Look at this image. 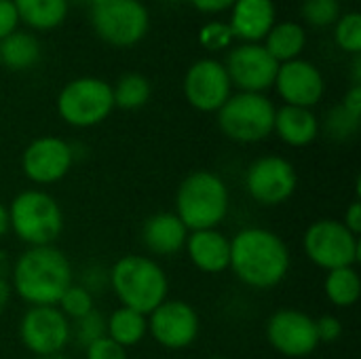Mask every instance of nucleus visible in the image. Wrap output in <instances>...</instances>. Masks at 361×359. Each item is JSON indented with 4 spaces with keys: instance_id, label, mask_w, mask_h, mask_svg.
Instances as JSON below:
<instances>
[{
    "instance_id": "obj_1",
    "label": "nucleus",
    "mask_w": 361,
    "mask_h": 359,
    "mask_svg": "<svg viewBox=\"0 0 361 359\" xmlns=\"http://www.w3.org/2000/svg\"><path fill=\"white\" fill-rule=\"evenodd\" d=\"M290 250L286 241L260 226H247L231 239V264L235 277L252 290L277 288L290 273Z\"/></svg>"
},
{
    "instance_id": "obj_2",
    "label": "nucleus",
    "mask_w": 361,
    "mask_h": 359,
    "mask_svg": "<svg viewBox=\"0 0 361 359\" xmlns=\"http://www.w3.org/2000/svg\"><path fill=\"white\" fill-rule=\"evenodd\" d=\"M72 284V264L55 245L27 248L11 271L13 292L30 307H55Z\"/></svg>"
},
{
    "instance_id": "obj_3",
    "label": "nucleus",
    "mask_w": 361,
    "mask_h": 359,
    "mask_svg": "<svg viewBox=\"0 0 361 359\" xmlns=\"http://www.w3.org/2000/svg\"><path fill=\"white\" fill-rule=\"evenodd\" d=\"M108 284L121 307L133 309L142 315H150L169 294V279L161 264L140 254L118 258L108 271Z\"/></svg>"
},
{
    "instance_id": "obj_4",
    "label": "nucleus",
    "mask_w": 361,
    "mask_h": 359,
    "mask_svg": "<svg viewBox=\"0 0 361 359\" xmlns=\"http://www.w3.org/2000/svg\"><path fill=\"white\" fill-rule=\"evenodd\" d=\"M231 195L224 180L207 169L188 174L176 193V216L192 231L218 229L228 214Z\"/></svg>"
},
{
    "instance_id": "obj_5",
    "label": "nucleus",
    "mask_w": 361,
    "mask_h": 359,
    "mask_svg": "<svg viewBox=\"0 0 361 359\" xmlns=\"http://www.w3.org/2000/svg\"><path fill=\"white\" fill-rule=\"evenodd\" d=\"M6 209L11 231L27 248L53 245L63 231V212L44 190H23Z\"/></svg>"
},
{
    "instance_id": "obj_6",
    "label": "nucleus",
    "mask_w": 361,
    "mask_h": 359,
    "mask_svg": "<svg viewBox=\"0 0 361 359\" xmlns=\"http://www.w3.org/2000/svg\"><path fill=\"white\" fill-rule=\"evenodd\" d=\"M275 106L262 93L231 95L218 110V125L222 133L239 144H256L273 133Z\"/></svg>"
},
{
    "instance_id": "obj_7",
    "label": "nucleus",
    "mask_w": 361,
    "mask_h": 359,
    "mask_svg": "<svg viewBox=\"0 0 361 359\" xmlns=\"http://www.w3.org/2000/svg\"><path fill=\"white\" fill-rule=\"evenodd\" d=\"M302 250L307 258L324 271L355 267L361 256L360 237L341 220L332 218L317 220L305 231Z\"/></svg>"
},
{
    "instance_id": "obj_8",
    "label": "nucleus",
    "mask_w": 361,
    "mask_h": 359,
    "mask_svg": "<svg viewBox=\"0 0 361 359\" xmlns=\"http://www.w3.org/2000/svg\"><path fill=\"white\" fill-rule=\"evenodd\" d=\"M112 108V87L93 76L68 83L57 97V112L72 127H95L108 118Z\"/></svg>"
},
{
    "instance_id": "obj_9",
    "label": "nucleus",
    "mask_w": 361,
    "mask_h": 359,
    "mask_svg": "<svg viewBox=\"0 0 361 359\" xmlns=\"http://www.w3.org/2000/svg\"><path fill=\"white\" fill-rule=\"evenodd\" d=\"M95 32L114 47H133L148 30V11L137 0H102L93 4Z\"/></svg>"
},
{
    "instance_id": "obj_10",
    "label": "nucleus",
    "mask_w": 361,
    "mask_h": 359,
    "mask_svg": "<svg viewBox=\"0 0 361 359\" xmlns=\"http://www.w3.org/2000/svg\"><path fill=\"white\" fill-rule=\"evenodd\" d=\"M298 186L296 167L277 154H267L256 159L245 171V190L247 195L267 207L286 203Z\"/></svg>"
},
{
    "instance_id": "obj_11",
    "label": "nucleus",
    "mask_w": 361,
    "mask_h": 359,
    "mask_svg": "<svg viewBox=\"0 0 361 359\" xmlns=\"http://www.w3.org/2000/svg\"><path fill=\"white\" fill-rule=\"evenodd\" d=\"M72 339V326L57 307H30L19 322V341L36 358L55 355Z\"/></svg>"
},
{
    "instance_id": "obj_12",
    "label": "nucleus",
    "mask_w": 361,
    "mask_h": 359,
    "mask_svg": "<svg viewBox=\"0 0 361 359\" xmlns=\"http://www.w3.org/2000/svg\"><path fill=\"white\" fill-rule=\"evenodd\" d=\"M267 341L283 358L300 359L319 347L315 320L298 309L275 311L267 322Z\"/></svg>"
},
{
    "instance_id": "obj_13",
    "label": "nucleus",
    "mask_w": 361,
    "mask_h": 359,
    "mask_svg": "<svg viewBox=\"0 0 361 359\" xmlns=\"http://www.w3.org/2000/svg\"><path fill=\"white\" fill-rule=\"evenodd\" d=\"M148 320V334L165 349L180 351L190 347L201 330L199 313L192 305L184 300H165L161 303Z\"/></svg>"
},
{
    "instance_id": "obj_14",
    "label": "nucleus",
    "mask_w": 361,
    "mask_h": 359,
    "mask_svg": "<svg viewBox=\"0 0 361 359\" xmlns=\"http://www.w3.org/2000/svg\"><path fill=\"white\" fill-rule=\"evenodd\" d=\"M74 163V150L72 146L55 135H42L27 144V148L21 154V169L23 176L38 184L49 186L59 180H63Z\"/></svg>"
},
{
    "instance_id": "obj_15",
    "label": "nucleus",
    "mask_w": 361,
    "mask_h": 359,
    "mask_svg": "<svg viewBox=\"0 0 361 359\" xmlns=\"http://www.w3.org/2000/svg\"><path fill=\"white\" fill-rule=\"evenodd\" d=\"M224 68L231 85H237L243 93H262L275 85L279 61L260 44H241L231 51Z\"/></svg>"
},
{
    "instance_id": "obj_16",
    "label": "nucleus",
    "mask_w": 361,
    "mask_h": 359,
    "mask_svg": "<svg viewBox=\"0 0 361 359\" xmlns=\"http://www.w3.org/2000/svg\"><path fill=\"white\" fill-rule=\"evenodd\" d=\"M184 95L192 108L201 112H218L231 97V78L226 68L214 59L192 63L184 78Z\"/></svg>"
},
{
    "instance_id": "obj_17",
    "label": "nucleus",
    "mask_w": 361,
    "mask_h": 359,
    "mask_svg": "<svg viewBox=\"0 0 361 359\" xmlns=\"http://www.w3.org/2000/svg\"><path fill=\"white\" fill-rule=\"evenodd\" d=\"M277 91L286 106L311 108L324 97V76L322 72L302 59H292L279 66L275 78Z\"/></svg>"
},
{
    "instance_id": "obj_18",
    "label": "nucleus",
    "mask_w": 361,
    "mask_h": 359,
    "mask_svg": "<svg viewBox=\"0 0 361 359\" xmlns=\"http://www.w3.org/2000/svg\"><path fill=\"white\" fill-rule=\"evenodd\" d=\"M184 250L190 262L199 271L209 275L224 273L231 264V239L222 235L218 229L188 233Z\"/></svg>"
},
{
    "instance_id": "obj_19",
    "label": "nucleus",
    "mask_w": 361,
    "mask_h": 359,
    "mask_svg": "<svg viewBox=\"0 0 361 359\" xmlns=\"http://www.w3.org/2000/svg\"><path fill=\"white\" fill-rule=\"evenodd\" d=\"M188 229L173 212L152 214L142 226V241L154 256H173L184 250Z\"/></svg>"
},
{
    "instance_id": "obj_20",
    "label": "nucleus",
    "mask_w": 361,
    "mask_h": 359,
    "mask_svg": "<svg viewBox=\"0 0 361 359\" xmlns=\"http://www.w3.org/2000/svg\"><path fill=\"white\" fill-rule=\"evenodd\" d=\"M273 25H275L273 0H237L235 2L233 19L228 25L233 36L254 42V40L264 38Z\"/></svg>"
},
{
    "instance_id": "obj_21",
    "label": "nucleus",
    "mask_w": 361,
    "mask_h": 359,
    "mask_svg": "<svg viewBox=\"0 0 361 359\" xmlns=\"http://www.w3.org/2000/svg\"><path fill=\"white\" fill-rule=\"evenodd\" d=\"M273 131L279 135V140L288 146L302 148L317 140L319 135V121L311 112V108H298V106H283L275 110V123Z\"/></svg>"
},
{
    "instance_id": "obj_22",
    "label": "nucleus",
    "mask_w": 361,
    "mask_h": 359,
    "mask_svg": "<svg viewBox=\"0 0 361 359\" xmlns=\"http://www.w3.org/2000/svg\"><path fill=\"white\" fill-rule=\"evenodd\" d=\"M146 334H148V320H146V315H142L133 309L118 307L106 320V336L112 339L123 349L135 347L137 343L144 341Z\"/></svg>"
},
{
    "instance_id": "obj_23",
    "label": "nucleus",
    "mask_w": 361,
    "mask_h": 359,
    "mask_svg": "<svg viewBox=\"0 0 361 359\" xmlns=\"http://www.w3.org/2000/svg\"><path fill=\"white\" fill-rule=\"evenodd\" d=\"M17 15L32 28H57L68 13V0H13Z\"/></svg>"
},
{
    "instance_id": "obj_24",
    "label": "nucleus",
    "mask_w": 361,
    "mask_h": 359,
    "mask_svg": "<svg viewBox=\"0 0 361 359\" xmlns=\"http://www.w3.org/2000/svg\"><path fill=\"white\" fill-rule=\"evenodd\" d=\"M324 292L334 307H353L361 296V279L355 267L328 271L324 281Z\"/></svg>"
},
{
    "instance_id": "obj_25",
    "label": "nucleus",
    "mask_w": 361,
    "mask_h": 359,
    "mask_svg": "<svg viewBox=\"0 0 361 359\" xmlns=\"http://www.w3.org/2000/svg\"><path fill=\"white\" fill-rule=\"evenodd\" d=\"M0 59L13 70H27L40 59V44L30 34L13 32L0 40Z\"/></svg>"
},
{
    "instance_id": "obj_26",
    "label": "nucleus",
    "mask_w": 361,
    "mask_h": 359,
    "mask_svg": "<svg viewBox=\"0 0 361 359\" xmlns=\"http://www.w3.org/2000/svg\"><path fill=\"white\" fill-rule=\"evenodd\" d=\"M305 47V30L296 23H279L273 25L267 38V51L275 61H292L298 57V53Z\"/></svg>"
},
{
    "instance_id": "obj_27",
    "label": "nucleus",
    "mask_w": 361,
    "mask_h": 359,
    "mask_svg": "<svg viewBox=\"0 0 361 359\" xmlns=\"http://www.w3.org/2000/svg\"><path fill=\"white\" fill-rule=\"evenodd\" d=\"M114 106L123 110H137L150 99V83L142 74H125L112 89Z\"/></svg>"
},
{
    "instance_id": "obj_28",
    "label": "nucleus",
    "mask_w": 361,
    "mask_h": 359,
    "mask_svg": "<svg viewBox=\"0 0 361 359\" xmlns=\"http://www.w3.org/2000/svg\"><path fill=\"white\" fill-rule=\"evenodd\" d=\"M66 317L68 322H76L80 317H85L87 313H91L93 307V294L89 290H85L80 284H72L59 298V303L55 305Z\"/></svg>"
},
{
    "instance_id": "obj_29",
    "label": "nucleus",
    "mask_w": 361,
    "mask_h": 359,
    "mask_svg": "<svg viewBox=\"0 0 361 359\" xmlns=\"http://www.w3.org/2000/svg\"><path fill=\"white\" fill-rule=\"evenodd\" d=\"M70 326H72L74 341L82 349L89 347L91 343H95V341H99V339L106 336V317L99 311H95V309L91 313H87L85 317H80L76 322H70Z\"/></svg>"
},
{
    "instance_id": "obj_30",
    "label": "nucleus",
    "mask_w": 361,
    "mask_h": 359,
    "mask_svg": "<svg viewBox=\"0 0 361 359\" xmlns=\"http://www.w3.org/2000/svg\"><path fill=\"white\" fill-rule=\"evenodd\" d=\"M336 42L341 49L349 53H360L361 51V17L360 13H349L338 21L336 28Z\"/></svg>"
},
{
    "instance_id": "obj_31",
    "label": "nucleus",
    "mask_w": 361,
    "mask_h": 359,
    "mask_svg": "<svg viewBox=\"0 0 361 359\" xmlns=\"http://www.w3.org/2000/svg\"><path fill=\"white\" fill-rule=\"evenodd\" d=\"M305 19L315 28H326L338 17V0H305Z\"/></svg>"
},
{
    "instance_id": "obj_32",
    "label": "nucleus",
    "mask_w": 361,
    "mask_h": 359,
    "mask_svg": "<svg viewBox=\"0 0 361 359\" xmlns=\"http://www.w3.org/2000/svg\"><path fill=\"white\" fill-rule=\"evenodd\" d=\"M85 358L87 359H127V349L116 345L112 339L104 336L89 347H85Z\"/></svg>"
},
{
    "instance_id": "obj_33",
    "label": "nucleus",
    "mask_w": 361,
    "mask_h": 359,
    "mask_svg": "<svg viewBox=\"0 0 361 359\" xmlns=\"http://www.w3.org/2000/svg\"><path fill=\"white\" fill-rule=\"evenodd\" d=\"M199 38H201V42H203L207 49H222V47H226V44L231 42L233 32H231V28L224 25V23H209V25L203 28V32H201Z\"/></svg>"
},
{
    "instance_id": "obj_34",
    "label": "nucleus",
    "mask_w": 361,
    "mask_h": 359,
    "mask_svg": "<svg viewBox=\"0 0 361 359\" xmlns=\"http://www.w3.org/2000/svg\"><path fill=\"white\" fill-rule=\"evenodd\" d=\"M360 121L353 118L351 114L345 112V108H336L332 114H330V121H328V129L336 135V138H349L355 129H357Z\"/></svg>"
},
{
    "instance_id": "obj_35",
    "label": "nucleus",
    "mask_w": 361,
    "mask_h": 359,
    "mask_svg": "<svg viewBox=\"0 0 361 359\" xmlns=\"http://www.w3.org/2000/svg\"><path fill=\"white\" fill-rule=\"evenodd\" d=\"M315 330H317L319 345L322 343L332 345V343H336L343 336V324L334 315H322L319 320H315Z\"/></svg>"
},
{
    "instance_id": "obj_36",
    "label": "nucleus",
    "mask_w": 361,
    "mask_h": 359,
    "mask_svg": "<svg viewBox=\"0 0 361 359\" xmlns=\"http://www.w3.org/2000/svg\"><path fill=\"white\" fill-rule=\"evenodd\" d=\"M17 21H19V15H17L13 0H0V40L15 32Z\"/></svg>"
},
{
    "instance_id": "obj_37",
    "label": "nucleus",
    "mask_w": 361,
    "mask_h": 359,
    "mask_svg": "<svg viewBox=\"0 0 361 359\" xmlns=\"http://www.w3.org/2000/svg\"><path fill=\"white\" fill-rule=\"evenodd\" d=\"M353 235H357L360 237L361 233V203L360 199H355L349 207H347V212H345V218L341 220Z\"/></svg>"
},
{
    "instance_id": "obj_38",
    "label": "nucleus",
    "mask_w": 361,
    "mask_h": 359,
    "mask_svg": "<svg viewBox=\"0 0 361 359\" xmlns=\"http://www.w3.org/2000/svg\"><path fill=\"white\" fill-rule=\"evenodd\" d=\"M343 108L347 114H351L353 118L360 121L361 114V85H353L351 91L345 95V102H343Z\"/></svg>"
},
{
    "instance_id": "obj_39",
    "label": "nucleus",
    "mask_w": 361,
    "mask_h": 359,
    "mask_svg": "<svg viewBox=\"0 0 361 359\" xmlns=\"http://www.w3.org/2000/svg\"><path fill=\"white\" fill-rule=\"evenodd\" d=\"M190 2L203 13H218V11H224V8L233 6L237 0H190Z\"/></svg>"
},
{
    "instance_id": "obj_40",
    "label": "nucleus",
    "mask_w": 361,
    "mask_h": 359,
    "mask_svg": "<svg viewBox=\"0 0 361 359\" xmlns=\"http://www.w3.org/2000/svg\"><path fill=\"white\" fill-rule=\"evenodd\" d=\"M11 294H13L11 281H8L6 277H0V315H2V313L6 311V307H8Z\"/></svg>"
},
{
    "instance_id": "obj_41",
    "label": "nucleus",
    "mask_w": 361,
    "mask_h": 359,
    "mask_svg": "<svg viewBox=\"0 0 361 359\" xmlns=\"http://www.w3.org/2000/svg\"><path fill=\"white\" fill-rule=\"evenodd\" d=\"M8 231H11V226H8V209H6L4 203H0V237H4Z\"/></svg>"
},
{
    "instance_id": "obj_42",
    "label": "nucleus",
    "mask_w": 361,
    "mask_h": 359,
    "mask_svg": "<svg viewBox=\"0 0 361 359\" xmlns=\"http://www.w3.org/2000/svg\"><path fill=\"white\" fill-rule=\"evenodd\" d=\"M353 80H355V85H360L361 80V59L360 55L353 59Z\"/></svg>"
},
{
    "instance_id": "obj_43",
    "label": "nucleus",
    "mask_w": 361,
    "mask_h": 359,
    "mask_svg": "<svg viewBox=\"0 0 361 359\" xmlns=\"http://www.w3.org/2000/svg\"><path fill=\"white\" fill-rule=\"evenodd\" d=\"M38 359H68L66 355H61V353H55V355H44V358H38Z\"/></svg>"
},
{
    "instance_id": "obj_44",
    "label": "nucleus",
    "mask_w": 361,
    "mask_h": 359,
    "mask_svg": "<svg viewBox=\"0 0 361 359\" xmlns=\"http://www.w3.org/2000/svg\"><path fill=\"white\" fill-rule=\"evenodd\" d=\"M209 359H226V358H222V355H216V358H209Z\"/></svg>"
},
{
    "instance_id": "obj_45",
    "label": "nucleus",
    "mask_w": 361,
    "mask_h": 359,
    "mask_svg": "<svg viewBox=\"0 0 361 359\" xmlns=\"http://www.w3.org/2000/svg\"><path fill=\"white\" fill-rule=\"evenodd\" d=\"M91 2H93V4H97V2H102V0H91Z\"/></svg>"
}]
</instances>
